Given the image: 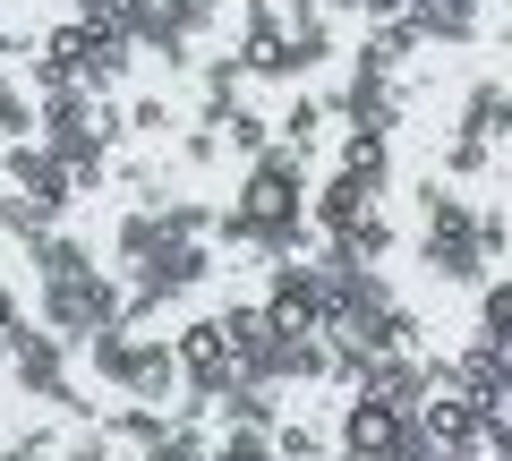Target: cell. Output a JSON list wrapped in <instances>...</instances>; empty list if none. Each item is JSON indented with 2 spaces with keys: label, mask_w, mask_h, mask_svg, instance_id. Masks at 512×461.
<instances>
[{
  "label": "cell",
  "mask_w": 512,
  "mask_h": 461,
  "mask_svg": "<svg viewBox=\"0 0 512 461\" xmlns=\"http://www.w3.org/2000/svg\"><path fill=\"white\" fill-rule=\"evenodd\" d=\"M419 265L436 282H461V291H478V282L495 274V257H487V240H478V205H461V188L444 180V171H427L419 180Z\"/></svg>",
  "instance_id": "6da1fadb"
},
{
  "label": "cell",
  "mask_w": 512,
  "mask_h": 461,
  "mask_svg": "<svg viewBox=\"0 0 512 461\" xmlns=\"http://www.w3.org/2000/svg\"><path fill=\"white\" fill-rule=\"evenodd\" d=\"M402 111H410L402 69H384L367 43H350V77H342V94H333V120L359 129V137H393V129H402Z\"/></svg>",
  "instance_id": "7a4b0ae2"
},
{
  "label": "cell",
  "mask_w": 512,
  "mask_h": 461,
  "mask_svg": "<svg viewBox=\"0 0 512 461\" xmlns=\"http://www.w3.org/2000/svg\"><path fill=\"white\" fill-rule=\"evenodd\" d=\"M265 308H274V325L282 333H325L333 325V282H325V265L316 257H282V265H265Z\"/></svg>",
  "instance_id": "3957f363"
},
{
  "label": "cell",
  "mask_w": 512,
  "mask_h": 461,
  "mask_svg": "<svg viewBox=\"0 0 512 461\" xmlns=\"http://www.w3.org/2000/svg\"><path fill=\"white\" fill-rule=\"evenodd\" d=\"M0 180L26 188V197H35L43 214H60V222L77 214V180H69V163H60L43 137H9V146H0Z\"/></svg>",
  "instance_id": "277c9868"
},
{
  "label": "cell",
  "mask_w": 512,
  "mask_h": 461,
  "mask_svg": "<svg viewBox=\"0 0 512 461\" xmlns=\"http://www.w3.org/2000/svg\"><path fill=\"white\" fill-rule=\"evenodd\" d=\"M436 385H453V393H470L478 410H495V393L512 385V351H504V342H487V333H470L453 359H436Z\"/></svg>",
  "instance_id": "5b68a950"
},
{
  "label": "cell",
  "mask_w": 512,
  "mask_h": 461,
  "mask_svg": "<svg viewBox=\"0 0 512 461\" xmlns=\"http://www.w3.org/2000/svg\"><path fill=\"white\" fill-rule=\"evenodd\" d=\"M359 393H376V402H393V410L419 419V402L436 393V351H376L367 376H359Z\"/></svg>",
  "instance_id": "8992f818"
},
{
  "label": "cell",
  "mask_w": 512,
  "mask_h": 461,
  "mask_svg": "<svg viewBox=\"0 0 512 461\" xmlns=\"http://www.w3.org/2000/svg\"><path fill=\"white\" fill-rule=\"evenodd\" d=\"M410 427V410H393V402H376V393H350V410H342V427H333V461H376L384 444Z\"/></svg>",
  "instance_id": "52a82bcc"
},
{
  "label": "cell",
  "mask_w": 512,
  "mask_h": 461,
  "mask_svg": "<svg viewBox=\"0 0 512 461\" xmlns=\"http://www.w3.org/2000/svg\"><path fill=\"white\" fill-rule=\"evenodd\" d=\"M419 436L436 444V453H470V444H487V410H478L470 393L436 385V393L419 402Z\"/></svg>",
  "instance_id": "ba28073f"
},
{
  "label": "cell",
  "mask_w": 512,
  "mask_h": 461,
  "mask_svg": "<svg viewBox=\"0 0 512 461\" xmlns=\"http://www.w3.org/2000/svg\"><path fill=\"white\" fill-rule=\"evenodd\" d=\"M453 129H470V137H487L495 154H512V86L470 77V86H461V103H453Z\"/></svg>",
  "instance_id": "9c48e42d"
},
{
  "label": "cell",
  "mask_w": 512,
  "mask_h": 461,
  "mask_svg": "<svg viewBox=\"0 0 512 461\" xmlns=\"http://www.w3.org/2000/svg\"><path fill=\"white\" fill-rule=\"evenodd\" d=\"M146 342H154L146 325H103V333L86 342V368L103 376L111 393H128V385H137V368H146Z\"/></svg>",
  "instance_id": "30bf717a"
},
{
  "label": "cell",
  "mask_w": 512,
  "mask_h": 461,
  "mask_svg": "<svg viewBox=\"0 0 512 461\" xmlns=\"http://www.w3.org/2000/svg\"><path fill=\"white\" fill-rule=\"evenodd\" d=\"M77 26H86V18H77ZM137 60H146V43H137V35H111V26H86V94H120Z\"/></svg>",
  "instance_id": "8fae6325"
},
{
  "label": "cell",
  "mask_w": 512,
  "mask_h": 461,
  "mask_svg": "<svg viewBox=\"0 0 512 461\" xmlns=\"http://www.w3.org/2000/svg\"><path fill=\"white\" fill-rule=\"evenodd\" d=\"M163 214H154V205H120V214H111V265H120V274H137V265H154L163 257Z\"/></svg>",
  "instance_id": "7c38bea8"
},
{
  "label": "cell",
  "mask_w": 512,
  "mask_h": 461,
  "mask_svg": "<svg viewBox=\"0 0 512 461\" xmlns=\"http://www.w3.org/2000/svg\"><path fill=\"white\" fill-rule=\"evenodd\" d=\"M26 265H35V282H60V274H103V248L86 240V231H43L35 248H26Z\"/></svg>",
  "instance_id": "4fadbf2b"
},
{
  "label": "cell",
  "mask_w": 512,
  "mask_h": 461,
  "mask_svg": "<svg viewBox=\"0 0 512 461\" xmlns=\"http://www.w3.org/2000/svg\"><path fill=\"white\" fill-rule=\"evenodd\" d=\"M478 0H410V26H419V43H444V52H461V43H478Z\"/></svg>",
  "instance_id": "5bb4252c"
},
{
  "label": "cell",
  "mask_w": 512,
  "mask_h": 461,
  "mask_svg": "<svg viewBox=\"0 0 512 461\" xmlns=\"http://www.w3.org/2000/svg\"><path fill=\"white\" fill-rule=\"evenodd\" d=\"M325 129H333V94H291L282 120H274V137L291 154H308V163H316V146H325Z\"/></svg>",
  "instance_id": "9a60e30c"
},
{
  "label": "cell",
  "mask_w": 512,
  "mask_h": 461,
  "mask_svg": "<svg viewBox=\"0 0 512 461\" xmlns=\"http://www.w3.org/2000/svg\"><path fill=\"white\" fill-rule=\"evenodd\" d=\"M333 171H342V180H359L367 197H384V188H393V137H359V129H350L342 154H333Z\"/></svg>",
  "instance_id": "2e32d148"
},
{
  "label": "cell",
  "mask_w": 512,
  "mask_h": 461,
  "mask_svg": "<svg viewBox=\"0 0 512 461\" xmlns=\"http://www.w3.org/2000/svg\"><path fill=\"white\" fill-rule=\"evenodd\" d=\"M291 410H282V385H256V376H239L231 393H222L214 427H282Z\"/></svg>",
  "instance_id": "e0dca14e"
},
{
  "label": "cell",
  "mask_w": 512,
  "mask_h": 461,
  "mask_svg": "<svg viewBox=\"0 0 512 461\" xmlns=\"http://www.w3.org/2000/svg\"><path fill=\"white\" fill-rule=\"evenodd\" d=\"M103 427H111V436H120L137 461H146V453H154V444H163L180 419H171V410H154V402H120V410H103Z\"/></svg>",
  "instance_id": "ac0fdd59"
},
{
  "label": "cell",
  "mask_w": 512,
  "mask_h": 461,
  "mask_svg": "<svg viewBox=\"0 0 512 461\" xmlns=\"http://www.w3.org/2000/svg\"><path fill=\"white\" fill-rule=\"evenodd\" d=\"M111 188H120L128 205H163V197H171V171H163V154H128V146H120V163H111Z\"/></svg>",
  "instance_id": "d6986e66"
},
{
  "label": "cell",
  "mask_w": 512,
  "mask_h": 461,
  "mask_svg": "<svg viewBox=\"0 0 512 461\" xmlns=\"http://www.w3.org/2000/svg\"><path fill=\"white\" fill-rule=\"evenodd\" d=\"M0 231H9V240H18V257H26V248H35L43 231H60V214H43V205L26 197V188H0Z\"/></svg>",
  "instance_id": "ffe728a7"
},
{
  "label": "cell",
  "mask_w": 512,
  "mask_h": 461,
  "mask_svg": "<svg viewBox=\"0 0 512 461\" xmlns=\"http://www.w3.org/2000/svg\"><path fill=\"white\" fill-rule=\"evenodd\" d=\"M128 137H137V146H171V137H180L171 94H128Z\"/></svg>",
  "instance_id": "44dd1931"
},
{
  "label": "cell",
  "mask_w": 512,
  "mask_h": 461,
  "mask_svg": "<svg viewBox=\"0 0 512 461\" xmlns=\"http://www.w3.org/2000/svg\"><path fill=\"white\" fill-rule=\"evenodd\" d=\"M222 146H231V163H256V154H274L282 137H274V120H265V111H248V103H239L231 120H222Z\"/></svg>",
  "instance_id": "7402d4cb"
},
{
  "label": "cell",
  "mask_w": 512,
  "mask_h": 461,
  "mask_svg": "<svg viewBox=\"0 0 512 461\" xmlns=\"http://www.w3.org/2000/svg\"><path fill=\"white\" fill-rule=\"evenodd\" d=\"M154 26H163V35H180V43H197V35H214L222 26V0H163V9H154ZM146 26V35H154Z\"/></svg>",
  "instance_id": "603a6c76"
},
{
  "label": "cell",
  "mask_w": 512,
  "mask_h": 461,
  "mask_svg": "<svg viewBox=\"0 0 512 461\" xmlns=\"http://www.w3.org/2000/svg\"><path fill=\"white\" fill-rule=\"evenodd\" d=\"M436 163H444V180H487V171H495V146H487V137H470V129H453Z\"/></svg>",
  "instance_id": "cb8c5ba5"
},
{
  "label": "cell",
  "mask_w": 512,
  "mask_h": 461,
  "mask_svg": "<svg viewBox=\"0 0 512 461\" xmlns=\"http://www.w3.org/2000/svg\"><path fill=\"white\" fill-rule=\"evenodd\" d=\"M359 43H367L376 60H384V69H402V60L419 52V26H410V9H402V18H376V26H367Z\"/></svg>",
  "instance_id": "d4e9b609"
},
{
  "label": "cell",
  "mask_w": 512,
  "mask_h": 461,
  "mask_svg": "<svg viewBox=\"0 0 512 461\" xmlns=\"http://www.w3.org/2000/svg\"><path fill=\"white\" fill-rule=\"evenodd\" d=\"M214 461H282L274 427H214Z\"/></svg>",
  "instance_id": "484cf974"
},
{
  "label": "cell",
  "mask_w": 512,
  "mask_h": 461,
  "mask_svg": "<svg viewBox=\"0 0 512 461\" xmlns=\"http://www.w3.org/2000/svg\"><path fill=\"white\" fill-rule=\"evenodd\" d=\"M274 444H282V461H333L325 427H308V419H282V427H274Z\"/></svg>",
  "instance_id": "4316f807"
},
{
  "label": "cell",
  "mask_w": 512,
  "mask_h": 461,
  "mask_svg": "<svg viewBox=\"0 0 512 461\" xmlns=\"http://www.w3.org/2000/svg\"><path fill=\"white\" fill-rule=\"evenodd\" d=\"M350 248H359L367 265H384V257H393V214H384V205H367L359 231H350Z\"/></svg>",
  "instance_id": "83f0119b"
},
{
  "label": "cell",
  "mask_w": 512,
  "mask_h": 461,
  "mask_svg": "<svg viewBox=\"0 0 512 461\" xmlns=\"http://www.w3.org/2000/svg\"><path fill=\"white\" fill-rule=\"evenodd\" d=\"M146 461H214V427H171Z\"/></svg>",
  "instance_id": "f1b7e54d"
},
{
  "label": "cell",
  "mask_w": 512,
  "mask_h": 461,
  "mask_svg": "<svg viewBox=\"0 0 512 461\" xmlns=\"http://www.w3.org/2000/svg\"><path fill=\"white\" fill-rule=\"evenodd\" d=\"M111 444H120V436H111V427H60V461H111Z\"/></svg>",
  "instance_id": "f546056e"
},
{
  "label": "cell",
  "mask_w": 512,
  "mask_h": 461,
  "mask_svg": "<svg viewBox=\"0 0 512 461\" xmlns=\"http://www.w3.org/2000/svg\"><path fill=\"white\" fill-rule=\"evenodd\" d=\"M180 163H188V171H214V163H231L222 129H205V120H197V129H180Z\"/></svg>",
  "instance_id": "4dcf8cb0"
},
{
  "label": "cell",
  "mask_w": 512,
  "mask_h": 461,
  "mask_svg": "<svg viewBox=\"0 0 512 461\" xmlns=\"http://www.w3.org/2000/svg\"><path fill=\"white\" fill-rule=\"evenodd\" d=\"M0 461H60V436H43V427H35V436H18Z\"/></svg>",
  "instance_id": "1f68e13d"
},
{
  "label": "cell",
  "mask_w": 512,
  "mask_h": 461,
  "mask_svg": "<svg viewBox=\"0 0 512 461\" xmlns=\"http://www.w3.org/2000/svg\"><path fill=\"white\" fill-rule=\"evenodd\" d=\"M487 427H495V436H512V385L495 393V410H487Z\"/></svg>",
  "instance_id": "d6a6232c"
},
{
  "label": "cell",
  "mask_w": 512,
  "mask_h": 461,
  "mask_svg": "<svg viewBox=\"0 0 512 461\" xmlns=\"http://www.w3.org/2000/svg\"><path fill=\"white\" fill-rule=\"evenodd\" d=\"M0 351H9V333H0Z\"/></svg>",
  "instance_id": "836d02e7"
},
{
  "label": "cell",
  "mask_w": 512,
  "mask_h": 461,
  "mask_svg": "<svg viewBox=\"0 0 512 461\" xmlns=\"http://www.w3.org/2000/svg\"><path fill=\"white\" fill-rule=\"evenodd\" d=\"M0 291H9V282H0Z\"/></svg>",
  "instance_id": "e575fe53"
}]
</instances>
